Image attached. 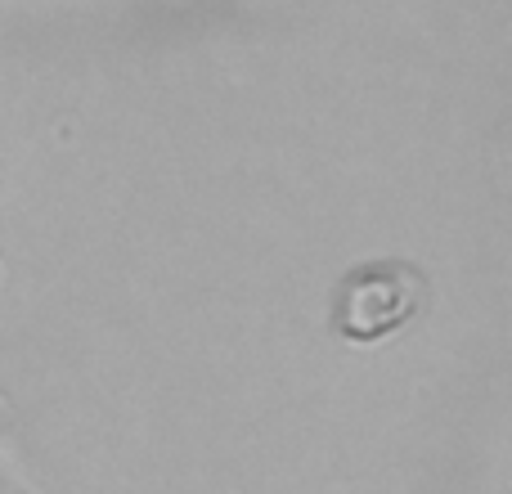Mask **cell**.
<instances>
[{
  "label": "cell",
  "instance_id": "6da1fadb",
  "mask_svg": "<svg viewBox=\"0 0 512 494\" xmlns=\"http://www.w3.org/2000/svg\"><path fill=\"white\" fill-rule=\"evenodd\" d=\"M391 279H382V265L369 274H360V279L346 283V297H342V328L355 337H378L387 333V328H396L400 319L414 310V301H409V292L418 288L414 279H409L405 270H396L391 265Z\"/></svg>",
  "mask_w": 512,
  "mask_h": 494
}]
</instances>
